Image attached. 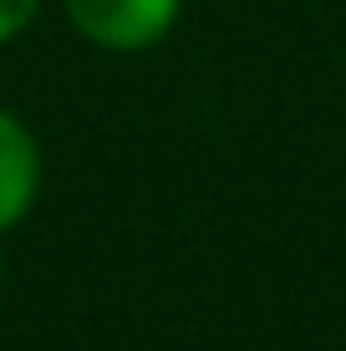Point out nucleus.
Wrapping results in <instances>:
<instances>
[{
  "label": "nucleus",
  "instance_id": "obj_1",
  "mask_svg": "<svg viewBox=\"0 0 346 351\" xmlns=\"http://www.w3.org/2000/svg\"><path fill=\"white\" fill-rule=\"evenodd\" d=\"M71 31L102 51H148L178 26L184 0H62Z\"/></svg>",
  "mask_w": 346,
  "mask_h": 351
},
{
  "label": "nucleus",
  "instance_id": "obj_2",
  "mask_svg": "<svg viewBox=\"0 0 346 351\" xmlns=\"http://www.w3.org/2000/svg\"><path fill=\"white\" fill-rule=\"evenodd\" d=\"M41 199V143L31 123L0 107V234H10Z\"/></svg>",
  "mask_w": 346,
  "mask_h": 351
},
{
  "label": "nucleus",
  "instance_id": "obj_3",
  "mask_svg": "<svg viewBox=\"0 0 346 351\" xmlns=\"http://www.w3.org/2000/svg\"><path fill=\"white\" fill-rule=\"evenodd\" d=\"M36 16H41V0H0V46L26 36Z\"/></svg>",
  "mask_w": 346,
  "mask_h": 351
},
{
  "label": "nucleus",
  "instance_id": "obj_4",
  "mask_svg": "<svg viewBox=\"0 0 346 351\" xmlns=\"http://www.w3.org/2000/svg\"><path fill=\"white\" fill-rule=\"evenodd\" d=\"M0 280H5V255H0Z\"/></svg>",
  "mask_w": 346,
  "mask_h": 351
}]
</instances>
